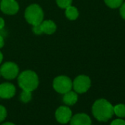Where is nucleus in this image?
<instances>
[{
	"label": "nucleus",
	"mask_w": 125,
	"mask_h": 125,
	"mask_svg": "<svg viewBox=\"0 0 125 125\" xmlns=\"http://www.w3.org/2000/svg\"><path fill=\"white\" fill-rule=\"evenodd\" d=\"M92 113L98 121H107L114 114L113 106L106 99H98L93 104Z\"/></svg>",
	"instance_id": "nucleus-1"
},
{
	"label": "nucleus",
	"mask_w": 125,
	"mask_h": 125,
	"mask_svg": "<svg viewBox=\"0 0 125 125\" xmlns=\"http://www.w3.org/2000/svg\"><path fill=\"white\" fill-rule=\"evenodd\" d=\"M19 86L24 91H32L37 88L39 81L38 75L32 71H24L20 74L18 78Z\"/></svg>",
	"instance_id": "nucleus-2"
},
{
	"label": "nucleus",
	"mask_w": 125,
	"mask_h": 125,
	"mask_svg": "<svg viewBox=\"0 0 125 125\" xmlns=\"http://www.w3.org/2000/svg\"><path fill=\"white\" fill-rule=\"evenodd\" d=\"M25 19L27 21L34 25L40 24L43 19V13L38 5L33 4L27 7L25 11Z\"/></svg>",
	"instance_id": "nucleus-3"
},
{
	"label": "nucleus",
	"mask_w": 125,
	"mask_h": 125,
	"mask_svg": "<svg viewBox=\"0 0 125 125\" xmlns=\"http://www.w3.org/2000/svg\"><path fill=\"white\" fill-rule=\"evenodd\" d=\"M53 87L57 92L64 94L72 90V82L66 76H59L54 80Z\"/></svg>",
	"instance_id": "nucleus-4"
},
{
	"label": "nucleus",
	"mask_w": 125,
	"mask_h": 125,
	"mask_svg": "<svg viewBox=\"0 0 125 125\" xmlns=\"http://www.w3.org/2000/svg\"><path fill=\"white\" fill-rule=\"evenodd\" d=\"M1 75L8 80H13L19 74L18 66L12 62H7L4 63L0 69Z\"/></svg>",
	"instance_id": "nucleus-5"
},
{
	"label": "nucleus",
	"mask_w": 125,
	"mask_h": 125,
	"mask_svg": "<svg viewBox=\"0 0 125 125\" xmlns=\"http://www.w3.org/2000/svg\"><path fill=\"white\" fill-rule=\"evenodd\" d=\"M72 86L76 92L79 94L85 93L91 87V80L88 76L80 75L74 79Z\"/></svg>",
	"instance_id": "nucleus-6"
},
{
	"label": "nucleus",
	"mask_w": 125,
	"mask_h": 125,
	"mask_svg": "<svg viewBox=\"0 0 125 125\" xmlns=\"http://www.w3.org/2000/svg\"><path fill=\"white\" fill-rule=\"evenodd\" d=\"M0 9L5 14L14 15L19 11V6L16 0H2Z\"/></svg>",
	"instance_id": "nucleus-7"
},
{
	"label": "nucleus",
	"mask_w": 125,
	"mask_h": 125,
	"mask_svg": "<svg viewBox=\"0 0 125 125\" xmlns=\"http://www.w3.org/2000/svg\"><path fill=\"white\" fill-rule=\"evenodd\" d=\"M55 117L58 122L61 124H66L70 121L72 117V112L69 107L61 106L57 108L55 113Z\"/></svg>",
	"instance_id": "nucleus-8"
},
{
	"label": "nucleus",
	"mask_w": 125,
	"mask_h": 125,
	"mask_svg": "<svg viewBox=\"0 0 125 125\" xmlns=\"http://www.w3.org/2000/svg\"><path fill=\"white\" fill-rule=\"evenodd\" d=\"M16 94L15 86L9 83L0 85V97L2 99H10Z\"/></svg>",
	"instance_id": "nucleus-9"
},
{
	"label": "nucleus",
	"mask_w": 125,
	"mask_h": 125,
	"mask_svg": "<svg viewBox=\"0 0 125 125\" xmlns=\"http://www.w3.org/2000/svg\"><path fill=\"white\" fill-rule=\"evenodd\" d=\"M71 125H91V118L85 113H78L72 117Z\"/></svg>",
	"instance_id": "nucleus-10"
},
{
	"label": "nucleus",
	"mask_w": 125,
	"mask_h": 125,
	"mask_svg": "<svg viewBox=\"0 0 125 125\" xmlns=\"http://www.w3.org/2000/svg\"><path fill=\"white\" fill-rule=\"evenodd\" d=\"M41 26L43 32L48 34V35H51L54 33L57 28L55 24L52 21H50V20H47V21H44L41 22Z\"/></svg>",
	"instance_id": "nucleus-11"
},
{
	"label": "nucleus",
	"mask_w": 125,
	"mask_h": 125,
	"mask_svg": "<svg viewBox=\"0 0 125 125\" xmlns=\"http://www.w3.org/2000/svg\"><path fill=\"white\" fill-rule=\"evenodd\" d=\"M77 94L72 91H69L67 93L64 94L63 98H62L63 102L67 105H74L77 102Z\"/></svg>",
	"instance_id": "nucleus-12"
},
{
	"label": "nucleus",
	"mask_w": 125,
	"mask_h": 125,
	"mask_svg": "<svg viewBox=\"0 0 125 125\" xmlns=\"http://www.w3.org/2000/svg\"><path fill=\"white\" fill-rule=\"evenodd\" d=\"M66 16L69 20H75L77 19L79 13L76 8L70 5L66 8Z\"/></svg>",
	"instance_id": "nucleus-13"
},
{
	"label": "nucleus",
	"mask_w": 125,
	"mask_h": 125,
	"mask_svg": "<svg viewBox=\"0 0 125 125\" xmlns=\"http://www.w3.org/2000/svg\"><path fill=\"white\" fill-rule=\"evenodd\" d=\"M113 111L114 113L120 117V118H124L125 117V104H118L113 107Z\"/></svg>",
	"instance_id": "nucleus-14"
},
{
	"label": "nucleus",
	"mask_w": 125,
	"mask_h": 125,
	"mask_svg": "<svg viewBox=\"0 0 125 125\" xmlns=\"http://www.w3.org/2000/svg\"><path fill=\"white\" fill-rule=\"evenodd\" d=\"M104 2L110 8H117L122 5L123 0H104Z\"/></svg>",
	"instance_id": "nucleus-15"
},
{
	"label": "nucleus",
	"mask_w": 125,
	"mask_h": 125,
	"mask_svg": "<svg viewBox=\"0 0 125 125\" xmlns=\"http://www.w3.org/2000/svg\"><path fill=\"white\" fill-rule=\"evenodd\" d=\"M20 99L21 100L24 102V103H27L29 101L31 100L32 99V94H31V91H24L21 92V95H20Z\"/></svg>",
	"instance_id": "nucleus-16"
},
{
	"label": "nucleus",
	"mask_w": 125,
	"mask_h": 125,
	"mask_svg": "<svg viewBox=\"0 0 125 125\" xmlns=\"http://www.w3.org/2000/svg\"><path fill=\"white\" fill-rule=\"evenodd\" d=\"M57 5L61 8H66L72 5V0H56Z\"/></svg>",
	"instance_id": "nucleus-17"
},
{
	"label": "nucleus",
	"mask_w": 125,
	"mask_h": 125,
	"mask_svg": "<svg viewBox=\"0 0 125 125\" xmlns=\"http://www.w3.org/2000/svg\"><path fill=\"white\" fill-rule=\"evenodd\" d=\"M7 116V110L2 105H0V122L3 121Z\"/></svg>",
	"instance_id": "nucleus-18"
},
{
	"label": "nucleus",
	"mask_w": 125,
	"mask_h": 125,
	"mask_svg": "<svg viewBox=\"0 0 125 125\" xmlns=\"http://www.w3.org/2000/svg\"><path fill=\"white\" fill-rule=\"evenodd\" d=\"M32 30H33L34 33L36 34V35H41L43 32L42 29H41V24H38V25H34L33 26V28H32Z\"/></svg>",
	"instance_id": "nucleus-19"
},
{
	"label": "nucleus",
	"mask_w": 125,
	"mask_h": 125,
	"mask_svg": "<svg viewBox=\"0 0 125 125\" xmlns=\"http://www.w3.org/2000/svg\"><path fill=\"white\" fill-rule=\"evenodd\" d=\"M110 125H125V121L123 119H115L111 122Z\"/></svg>",
	"instance_id": "nucleus-20"
},
{
	"label": "nucleus",
	"mask_w": 125,
	"mask_h": 125,
	"mask_svg": "<svg viewBox=\"0 0 125 125\" xmlns=\"http://www.w3.org/2000/svg\"><path fill=\"white\" fill-rule=\"evenodd\" d=\"M120 7H121L120 8V15L121 16V17L124 19H125V2L123 5H121Z\"/></svg>",
	"instance_id": "nucleus-21"
},
{
	"label": "nucleus",
	"mask_w": 125,
	"mask_h": 125,
	"mask_svg": "<svg viewBox=\"0 0 125 125\" xmlns=\"http://www.w3.org/2000/svg\"><path fill=\"white\" fill-rule=\"evenodd\" d=\"M4 27H5V21L3 20V19L0 17V30L3 29Z\"/></svg>",
	"instance_id": "nucleus-22"
},
{
	"label": "nucleus",
	"mask_w": 125,
	"mask_h": 125,
	"mask_svg": "<svg viewBox=\"0 0 125 125\" xmlns=\"http://www.w3.org/2000/svg\"><path fill=\"white\" fill-rule=\"evenodd\" d=\"M4 43H5V42H4V38L2 35H0V49L3 47Z\"/></svg>",
	"instance_id": "nucleus-23"
},
{
	"label": "nucleus",
	"mask_w": 125,
	"mask_h": 125,
	"mask_svg": "<svg viewBox=\"0 0 125 125\" xmlns=\"http://www.w3.org/2000/svg\"><path fill=\"white\" fill-rule=\"evenodd\" d=\"M2 125H15V124H13V123H10V122H6V123L2 124Z\"/></svg>",
	"instance_id": "nucleus-24"
},
{
	"label": "nucleus",
	"mask_w": 125,
	"mask_h": 125,
	"mask_svg": "<svg viewBox=\"0 0 125 125\" xmlns=\"http://www.w3.org/2000/svg\"><path fill=\"white\" fill-rule=\"evenodd\" d=\"M2 59H3V55H2V52H0V63H1V62H2Z\"/></svg>",
	"instance_id": "nucleus-25"
},
{
	"label": "nucleus",
	"mask_w": 125,
	"mask_h": 125,
	"mask_svg": "<svg viewBox=\"0 0 125 125\" xmlns=\"http://www.w3.org/2000/svg\"><path fill=\"white\" fill-rule=\"evenodd\" d=\"M0 75H1V72H0Z\"/></svg>",
	"instance_id": "nucleus-26"
}]
</instances>
